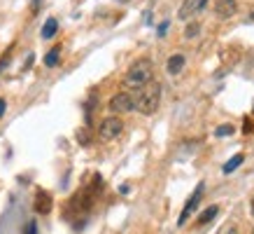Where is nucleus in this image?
I'll use <instances>...</instances> for the list:
<instances>
[{"instance_id":"1","label":"nucleus","mask_w":254,"mask_h":234,"mask_svg":"<svg viewBox=\"0 0 254 234\" xmlns=\"http://www.w3.org/2000/svg\"><path fill=\"white\" fill-rule=\"evenodd\" d=\"M135 110L138 113H142V115H154L156 110H159V103H161V85L159 82H149V85L140 87V89H135Z\"/></svg>"},{"instance_id":"12","label":"nucleus","mask_w":254,"mask_h":234,"mask_svg":"<svg viewBox=\"0 0 254 234\" xmlns=\"http://www.w3.org/2000/svg\"><path fill=\"white\" fill-rule=\"evenodd\" d=\"M243 162H245V155H243V152H238V155H233L231 159H229V162L224 164V169H222V171H224V173H233V171H236V169H238V166H240Z\"/></svg>"},{"instance_id":"24","label":"nucleus","mask_w":254,"mask_h":234,"mask_svg":"<svg viewBox=\"0 0 254 234\" xmlns=\"http://www.w3.org/2000/svg\"><path fill=\"white\" fill-rule=\"evenodd\" d=\"M38 2H42V0H33V5H38Z\"/></svg>"},{"instance_id":"4","label":"nucleus","mask_w":254,"mask_h":234,"mask_svg":"<svg viewBox=\"0 0 254 234\" xmlns=\"http://www.w3.org/2000/svg\"><path fill=\"white\" fill-rule=\"evenodd\" d=\"M108 108L112 110V113H119V115H122V113H131V110H135V99L126 92L115 94V96L110 99Z\"/></svg>"},{"instance_id":"14","label":"nucleus","mask_w":254,"mask_h":234,"mask_svg":"<svg viewBox=\"0 0 254 234\" xmlns=\"http://www.w3.org/2000/svg\"><path fill=\"white\" fill-rule=\"evenodd\" d=\"M198 33H200V23H198V21L187 23V28H185V38H187V40L198 38Z\"/></svg>"},{"instance_id":"18","label":"nucleus","mask_w":254,"mask_h":234,"mask_svg":"<svg viewBox=\"0 0 254 234\" xmlns=\"http://www.w3.org/2000/svg\"><path fill=\"white\" fill-rule=\"evenodd\" d=\"M166 31H168V21H163L161 26H159V35H166Z\"/></svg>"},{"instance_id":"16","label":"nucleus","mask_w":254,"mask_h":234,"mask_svg":"<svg viewBox=\"0 0 254 234\" xmlns=\"http://www.w3.org/2000/svg\"><path fill=\"white\" fill-rule=\"evenodd\" d=\"M219 234H238V230H236V225H226Z\"/></svg>"},{"instance_id":"7","label":"nucleus","mask_w":254,"mask_h":234,"mask_svg":"<svg viewBox=\"0 0 254 234\" xmlns=\"http://www.w3.org/2000/svg\"><path fill=\"white\" fill-rule=\"evenodd\" d=\"M238 12V2L236 0H217L215 2V14L219 19H231Z\"/></svg>"},{"instance_id":"9","label":"nucleus","mask_w":254,"mask_h":234,"mask_svg":"<svg viewBox=\"0 0 254 234\" xmlns=\"http://www.w3.org/2000/svg\"><path fill=\"white\" fill-rule=\"evenodd\" d=\"M185 66H187L185 54H173L168 61H166V70H168V75H180V73L185 70Z\"/></svg>"},{"instance_id":"6","label":"nucleus","mask_w":254,"mask_h":234,"mask_svg":"<svg viewBox=\"0 0 254 234\" xmlns=\"http://www.w3.org/2000/svg\"><path fill=\"white\" fill-rule=\"evenodd\" d=\"M205 5H208V0H185V2L180 5V12H177V16H180L182 21H189L193 14L203 12V9H205Z\"/></svg>"},{"instance_id":"17","label":"nucleus","mask_w":254,"mask_h":234,"mask_svg":"<svg viewBox=\"0 0 254 234\" xmlns=\"http://www.w3.org/2000/svg\"><path fill=\"white\" fill-rule=\"evenodd\" d=\"M35 220H31V223H28V225H26V234H35Z\"/></svg>"},{"instance_id":"21","label":"nucleus","mask_w":254,"mask_h":234,"mask_svg":"<svg viewBox=\"0 0 254 234\" xmlns=\"http://www.w3.org/2000/svg\"><path fill=\"white\" fill-rule=\"evenodd\" d=\"M252 129H254V126H252V122H250V119H245V126H243V131H245V133H250V131H252Z\"/></svg>"},{"instance_id":"23","label":"nucleus","mask_w":254,"mask_h":234,"mask_svg":"<svg viewBox=\"0 0 254 234\" xmlns=\"http://www.w3.org/2000/svg\"><path fill=\"white\" fill-rule=\"evenodd\" d=\"M250 209H252V213H254V197H252V202H250Z\"/></svg>"},{"instance_id":"15","label":"nucleus","mask_w":254,"mask_h":234,"mask_svg":"<svg viewBox=\"0 0 254 234\" xmlns=\"http://www.w3.org/2000/svg\"><path fill=\"white\" fill-rule=\"evenodd\" d=\"M233 133H236V126L233 124H219L215 129V136L217 138H224V136H233Z\"/></svg>"},{"instance_id":"2","label":"nucleus","mask_w":254,"mask_h":234,"mask_svg":"<svg viewBox=\"0 0 254 234\" xmlns=\"http://www.w3.org/2000/svg\"><path fill=\"white\" fill-rule=\"evenodd\" d=\"M152 78H154V63L149 61V59H138V61L131 63V68L126 70L124 87L126 89H140V87L149 85Z\"/></svg>"},{"instance_id":"20","label":"nucleus","mask_w":254,"mask_h":234,"mask_svg":"<svg viewBox=\"0 0 254 234\" xmlns=\"http://www.w3.org/2000/svg\"><path fill=\"white\" fill-rule=\"evenodd\" d=\"M5 110H7V103H5V99H0V117L5 115Z\"/></svg>"},{"instance_id":"27","label":"nucleus","mask_w":254,"mask_h":234,"mask_svg":"<svg viewBox=\"0 0 254 234\" xmlns=\"http://www.w3.org/2000/svg\"><path fill=\"white\" fill-rule=\"evenodd\" d=\"M252 234H254V230H252Z\"/></svg>"},{"instance_id":"26","label":"nucleus","mask_w":254,"mask_h":234,"mask_svg":"<svg viewBox=\"0 0 254 234\" xmlns=\"http://www.w3.org/2000/svg\"><path fill=\"white\" fill-rule=\"evenodd\" d=\"M122 2H126V0H122Z\"/></svg>"},{"instance_id":"13","label":"nucleus","mask_w":254,"mask_h":234,"mask_svg":"<svg viewBox=\"0 0 254 234\" xmlns=\"http://www.w3.org/2000/svg\"><path fill=\"white\" fill-rule=\"evenodd\" d=\"M217 213H219V209H217V206H210V209H205V211H203V213L198 216V225H208V223L215 218Z\"/></svg>"},{"instance_id":"3","label":"nucleus","mask_w":254,"mask_h":234,"mask_svg":"<svg viewBox=\"0 0 254 234\" xmlns=\"http://www.w3.org/2000/svg\"><path fill=\"white\" fill-rule=\"evenodd\" d=\"M122 131H124L122 117L110 115V117H105V119L100 122V126H98V138L100 140H115Z\"/></svg>"},{"instance_id":"25","label":"nucleus","mask_w":254,"mask_h":234,"mask_svg":"<svg viewBox=\"0 0 254 234\" xmlns=\"http://www.w3.org/2000/svg\"><path fill=\"white\" fill-rule=\"evenodd\" d=\"M250 19H252V21H254V12H252V14H250Z\"/></svg>"},{"instance_id":"11","label":"nucleus","mask_w":254,"mask_h":234,"mask_svg":"<svg viewBox=\"0 0 254 234\" xmlns=\"http://www.w3.org/2000/svg\"><path fill=\"white\" fill-rule=\"evenodd\" d=\"M56 33H59V21H56L54 16H49L45 21V26H42V38L49 40V38H54Z\"/></svg>"},{"instance_id":"10","label":"nucleus","mask_w":254,"mask_h":234,"mask_svg":"<svg viewBox=\"0 0 254 234\" xmlns=\"http://www.w3.org/2000/svg\"><path fill=\"white\" fill-rule=\"evenodd\" d=\"M61 63V47H52L45 54V66L47 68H56Z\"/></svg>"},{"instance_id":"5","label":"nucleus","mask_w":254,"mask_h":234,"mask_svg":"<svg viewBox=\"0 0 254 234\" xmlns=\"http://www.w3.org/2000/svg\"><path fill=\"white\" fill-rule=\"evenodd\" d=\"M203 190H205V185H203V183H198V187H196V192H193V195L189 197V199H187L185 209H182V213H180V220H177V225H180V227L187 225V220H189V216H191L193 211L198 209L200 197H203Z\"/></svg>"},{"instance_id":"19","label":"nucleus","mask_w":254,"mask_h":234,"mask_svg":"<svg viewBox=\"0 0 254 234\" xmlns=\"http://www.w3.org/2000/svg\"><path fill=\"white\" fill-rule=\"evenodd\" d=\"M9 66V56H5V59H2V61H0V73H2V70L7 68Z\"/></svg>"},{"instance_id":"22","label":"nucleus","mask_w":254,"mask_h":234,"mask_svg":"<svg viewBox=\"0 0 254 234\" xmlns=\"http://www.w3.org/2000/svg\"><path fill=\"white\" fill-rule=\"evenodd\" d=\"M77 138L82 140V143H84V145H86V143H89V136H86L84 131H79V133H77Z\"/></svg>"},{"instance_id":"8","label":"nucleus","mask_w":254,"mask_h":234,"mask_svg":"<svg viewBox=\"0 0 254 234\" xmlns=\"http://www.w3.org/2000/svg\"><path fill=\"white\" fill-rule=\"evenodd\" d=\"M35 211H38L40 216L52 213V197L47 195L45 190H38V192H35Z\"/></svg>"}]
</instances>
